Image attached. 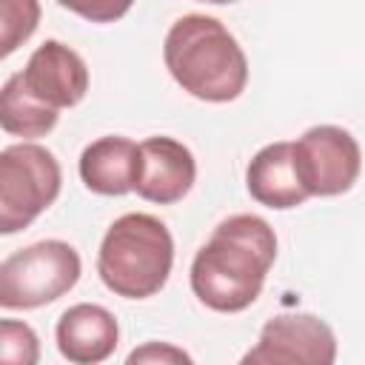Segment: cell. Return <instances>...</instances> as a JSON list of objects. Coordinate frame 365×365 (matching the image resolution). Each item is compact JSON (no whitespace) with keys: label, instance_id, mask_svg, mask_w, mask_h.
Returning a JSON list of instances; mask_svg holds the SVG:
<instances>
[{"label":"cell","instance_id":"1","mask_svg":"<svg viewBox=\"0 0 365 365\" xmlns=\"http://www.w3.org/2000/svg\"><path fill=\"white\" fill-rule=\"evenodd\" d=\"M277 259L274 228L257 214L222 220L191 262V291L220 314L245 311Z\"/></svg>","mask_w":365,"mask_h":365},{"label":"cell","instance_id":"2","mask_svg":"<svg viewBox=\"0 0 365 365\" xmlns=\"http://www.w3.org/2000/svg\"><path fill=\"white\" fill-rule=\"evenodd\" d=\"M163 57L177 86L197 100L231 103L245 91L248 60L217 17H180L165 34Z\"/></svg>","mask_w":365,"mask_h":365},{"label":"cell","instance_id":"3","mask_svg":"<svg viewBox=\"0 0 365 365\" xmlns=\"http://www.w3.org/2000/svg\"><path fill=\"white\" fill-rule=\"evenodd\" d=\"M174 265V240L151 214H123L100 242L97 274L103 285L125 299L154 297Z\"/></svg>","mask_w":365,"mask_h":365},{"label":"cell","instance_id":"4","mask_svg":"<svg viewBox=\"0 0 365 365\" xmlns=\"http://www.w3.org/2000/svg\"><path fill=\"white\" fill-rule=\"evenodd\" d=\"M80 279V254L63 240H40L0 262V305L29 311L60 299Z\"/></svg>","mask_w":365,"mask_h":365},{"label":"cell","instance_id":"5","mask_svg":"<svg viewBox=\"0 0 365 365\" xmlns=\"http://www.w3.org/2000/svg\"><path fill=\"white\" fill-rule=\"evenodd\" d=\"M60 163L37 143H17L0 151V231L29 228L60 194Z\"/></svg>","mask_w":365,"mask_h":365},{"label":"cell","instance_id":"6","mask_svg":"<svg viewBox=\"0 0 365 365\" xmlns=\"http://www.w3.org/2000/svg\"><path fill=\"white\" fill-rule=\"evenodd\" d=\"M294 163L311 197H336L356 182L362 151L345 128L314 125L294 143Z\"/></svg>","mask_w":365,"mask_h":365},{"label":"cell","instance_id":"7","mask_svg":"<svg viewBox=\"0 0 365 365\" xmlns=\"http://www.w3.org/2000/svg\"><path fill=\"white\" fill-rule=\"evenodd\" d=\"M336 359V336L328 322L314 314H279L259 331V342L242 356L245 365L311 362L331 365Z\"/></svg>","mask_w":365,"mask_h":365},{"label":"cell","instance_id":"8","mask_svg":"<svg viewBox=\"0 0 365 365\" xmlns=\"http://www.w3.org/2000/svg\"><path fill=\"white\" fill-rule=\"evenodd\" d=\"M20 74L26 88L57 111L77 106L88 91L86 60L60 40H46L37 46Z\"/></svg>","mask_w":365,"mask_h":365},{"label":"cell","instance_id":"9","mask_svg":"<svg viewBox=\"0 0 365 365\" xmlns=\"http://www.w3.org/2000/svg\"><path fill=\"white\" fill-rule=\"evenodd\" d=\"M197 177V163L188 145L174 137H148L140 143V165L134 191L157 205L180 202Z\"/></svg>","mask_w":365,"mask_h":365},{"label":"cell","instance_id":"10","mask_svg":"<svg viewBox=\"0 0 365 365\" xmlns=\"http://www.w3.org/2000/svg\"><path fill=\"white\" fill-rule=\"evenodd\" d=\"M57 348L74 365H97L117 348L120 328L108 308L77 302L57 319Z\"/></svg>","mask_w":365,"mask_h":365},{"label":"cell","instance_id":"11","mask_svg":"<svg viewBox=\"0 0 365 365\" xmlns=\"http://www.w3.org/2000/svg\"><path fill=\"white\" fill-rule=\"evenodd\" d=\"M245 185L259 205L277 211L297 208L311 197L297 174L294 143H271L259 148L245 168Z\"/></svg>","mask_w":365,"mask_h":365},{"label":"cell","instance_id":"12","mask_svg":"<svg viewBox=\"0 0 365 365\" xmlns=\"http://www.w3.org/2000/svg\"><path fill=\"white\" fill-rule=\"evenodd\" d=\"M140 165V145L128 137H100L80 154V180L88 191L120 197L134 191Z\"/></svg>","mask_w":365,"mask_h":365},{"label":"cell","instance_id":"13","mask_svg":"<svg viewBox=\"0 0 365 365\" xmlns=\"http://www.w3.org/2000/svg\"><path fill=\"white\" fill-rule=\"evenodd\" d=\"M0 125L6 134L34 140L48 134L57 125V108L37 100L26 88L23 74L17 71L3 83V91H0Z\"/></svg>","mask_w":365,"mask_h":365},{"label":"cell","instance_id":"14","mask_svg":"<svg viewBox=\"0 0 365 365\" xmlns=\"http://www.w3.org/2000/svg\"><path fill=\"white\" fill-rule=\"evenodd\" d=\"M40 23V0H0V57L20 48Z\"/></svg>","mask_w":365,"mask_h":365},{"label":"cell","instance_id":"15","mask_svg":"<svg viewBox=\"0 0 365 365\" xmlns=\"http://www.w3.org/2000/svg\"><path fill=\"white\" fill-rule=\"evenodd\" d=\"M0 359L9 365H34L40 359V339L31 325L17 319L0 322Z\"/></svg>","mask_w":365,"mask_h":365},{"label":"cell","instance_id":"16","mask_svg":"<svg viewBox=\"0 0 365 365\" xmlns=\"http://www.w3.org/2000/svg\"><path fill=\"white\" fill-rule=\"evenodd\" d=\"M57 3L91 23H114L131 9L134 0H57Z\"/></svg>","mask_w":365,"mask_h":365},{"label":"cell","instance_id":"17","mask_svg":"<svg viewBox=\"0 0 365 365\" xmlns=\"http://www.w3.org/2000/svg\"><path fill=\"white\" fill-rule=\"evenodd\" d=\"M128 362H191V356L168 342H148L128 354Z\"/></svg>","mask_w":365,"mask_h":365},{"label":"cell","instance_id":"18","mask_svg":"<svg viewBox=\"0 0 365 365\" xmlns=\"http://www.w3.org/2000/svg\"><path fill=\"white\" fill-rule=\"evenodd\" d=\"M200 3H214V6H225V3H237V0H200Z\"/></svg>","mask_w":365,"mask_h":365}]
</instances>
